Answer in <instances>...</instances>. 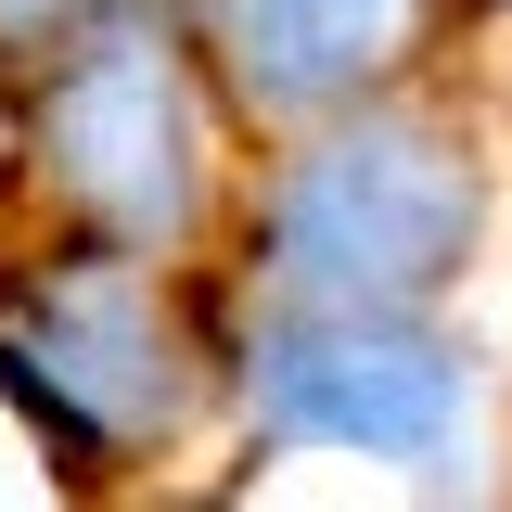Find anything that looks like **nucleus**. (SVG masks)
Instances as JSON below:
<instances>
[{
	"instance_id": "1",
	"label": "nucleus",
	"mask_w": 512,
	"mask_h": 512,
	"mask_svg": "<svg viewBox=\"0 0 512 512\" xmlns=\"http://www.w3.org/2000/svg\"><path fill=\"white\" fill-rule=\"evenodd\" d=\"M474 231H487L474 154L448 128H410V116L320 141L269 192V269L308 308H423L436 282L474 269Z\"/></svg>"
},
{
	"instance_id": "2",
	"label": "nucleus",
	"mask_w": 512,
	"mask_h": 512,
	"mask_svg": "<svg viewBox=\"0 0 512 512\" xmlns=\"http://www.w3.org/2000/svg\"><path fill=\"white\" fill-rule=\"evenodd\" d=\"M39 154H52V180L116 231V244H180L192 231V103H180V64L167 39L116 13V26H90L77 52H64L52 103H39Z\"/></svg>"
},
{
	"instance_id": "3",
	"label": "nucleus",
	"mask_w": 512,
	"mask_h": 512,
	"mask_svg": "<svg viewBox=\"0 0 512 512\" xmlns=\"http://www.w3.org/2000/svg\"><path fill=\"white\" fill-rule=\"evenodd\" d=\"M244 397H256L269 436L333 448V461H436V448L474 423V372L448 359L436 333H384L372 308L256 333Z\"/></svg>"
},
{
	"instance_id": "4",
	"label": "nucleus",
	"mask_w": 512,
	"mask_h": 512,
	"mask_svg": "<svg viewBox=\"0 0 512 512\" xmlns=\"http://www.w3.org/2000/svg\"><path fill=\"white\" fill-rule=\"evenodd\" d=\"M423 0H218V52L269 116H320L410 52Z\"/></svg>"
},
{
	"instance_id": "5",
	"label": "nucleus",
	"mask_w": 512,
	"mask_h": 512,
	"mask_svg": "<svg viewBox=\"0 0 512 512\" xmlns=\"http://www.w3.org/2000/svg\"><path fill=\"white\" fill-rule=\"evenodd\" d=\"M39 372H52V410H77L90 436H103V423H167V410H180L154 295H141L128 269H77V282L39 295Z\"/></svg>"
},
{
	"instance_id": "6",
	"label": "nucleus",
	"mask_w": 512,
	"mask_h": 512,
	"mask_svg": "<svg viewBox=\"0 0 512 512\" xmlns=\"http://www.w3.org/2000/svg\"><path fill=\"white\" fill-rule=\"evenodd\" d=\"M52 13H64V0H0V26H52Z\"/></svg>"
}]
</instances>
